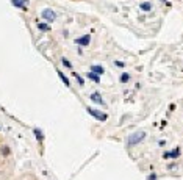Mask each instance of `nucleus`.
<instances>
[{
    "label": "nucleus",
    "instance_id": "7",
    "mask_svg": "<svg viewBox=\"0 0 183 180\" xmlns=\"http://www.w3.org/2000/svg\"><path fill=\"white\" fill-rule=\"evenodd\" d=\"M89 71L94 72V74H97V75H103V74H105V67L100 66V64H93V66L89 67Z\"/></svg>",
    "mask_w": 183,
    "mask_h": 180
},
{
    "label": "nucleus",
    "instance_id": "1",
    "mask_svg": "<svg viewBox=\"0 0 183 180\" xmlns=\"http://www.w3.org/2000/svg\"><path fill=\"white\" fill-rule=\"evenodd\" d=\"M144 138H146V132H135L128 136V140H127V144L128 146H135V144H139L141 141H144Z\"/></svg>",
    "mask_w": 183,
    "mask_h": 180
},
{
    "label": "nucleus",
    "instance_id": "17",
    "mask_svg": "<svg viewBox=\"0 0 183 180\" xmlns=\"http://www.w3.org/2000/svg\"><path fill=\"white\" fill-rule=\"evenodd\" d=\"M114 66H116V67H119V69H124V67H125V63H124V61H117V60H116V61H114Z\"/></svg>",
    "mask_w": 183,
    "mask_h": 180
},
{
    "label": "nucleus",
    "instance_id": "10",
    "mask_svg": "<svg viewBox=\"0 0 183 180\" xmlns=\"http://www.w3.org/2000/svg\"><path fill=\"white\" fill-rule=\"evenodd\" d=\"M163 157L164 158H178L180 157V149H175L174 152H166Z\"/></svg>",
    "mask_w": 183,
    "mask_h": 180
},
{
    "label": "nucleus",
    "instance_id": "15",
    "mask_svg": "<svg viewBox=\"0 0 183 180\" xmlns=\"http://www.w3.org/2000/svg\"><path fill=\"white\" fill-rule=\"evenodd\" d=\"M72 75L75 77V80L78 81V85H80V86H83V85H85V80H83V77H82L80 74H78V72H74V71H72Z\"/></svg>",
    "mask_w": 183,
    "mask_h": 180
},
{
    "label": "nucleus",
    "instance_id": "3",
    "mask_svg": "<svg viewBox=\"0 0 183 180\" xmlns=\"http://www.w3.org/2000/svg\"><path fill=\"white\" fill-rule=\"evenodd\" d=\"M41 17L47 22V24H50V22H55V19H57V13L53 11V9H42L41 11Z\"/></svg>",
    "mask_w": 183,
    "mask_h": 180
},
{
    "label": "nucleus",
    "instance_id": "4",
    "mask_svg": "<svg viewBox=\"0 0 183 180\" xmlns=\"http://www.w3.org/2000/svg\"><path fill=\"white\" fill-rule=\"evenodd\" d=\"M74 43H75L77 46H80V47H88L89 43H91V35H83V36H80V38H75Z\"/></svg>",
    "mask_w": 183,
    "mask_h": 180
},
{
    "label": "nucleus",
    "instance_id": "18",
    "mask_svg": "<svg viewBox=\"0 0 183 180\" xmlns=\"http://www.w3.org/2000/svg\"><path fill=\"white\" fill-rule=\"evenodd\" d=\"M147 180H156V174H150V175L147 177Z\"/></svg>",
    "mask_w": 183,
    "mask_h": 180
},
{
    "label": "nucleus",
    "instance_id": "9",
    "mask_svg": "<svg viewBox=\"0 0 183 180\" xmlns=\"http://www.w3.org/2000/svg\"><path fill=\"white\" fill-rule=\"evenodd\" d=\"M86 77L89 78V80H93L94 83H97V85H100V75H97V74H94V72H86Z\"/></svg>",
    "mask_w": 183,
    "mask_h": 180
},
{
    "label": "nucleus",
    "instance_id": "11",
    "mask_svg": "<svg viewBox=\"0 0 183 180\" xmlns=\"http://www.w3.org/2000/svg\"><path fill=\"white\" fill-rule=\"evenodd\" d=\"M130 78H132V75H130L128 72H122V74H121V77H119V81L122 83V85H125V83H128V81H130Z\"/></svg>",
    "mask_w": 183,
    "mask_h": 180
},
{
    "label": "nucleus",
    "instance_id": "2",
    "mask_svg": "<svg viewBox=\"0 0 183 180\" xmlns=\"http://www.w3.org/2000/svg\"><path fill=\"white\" fill-rule=\"evenodd\" d=\"M86 111L93 116V118H96L97 121H100V122H105V121L108 119V114H107V113H102L100 110H96V108H93V107H86Z\"/></svg>",
    "mask_w": 183,
    "mask_h": 180
},
{
    "label": "nucleus",
    "instance_id": "13",
    "mask_svg": "<svg viewBox=\"0 0 183 180\" xmlns=\"http://www.w3.org/2000/svg\"><path fill=\"white\" fill-rule=\"evenodd\" d=\"M38 28L41 32H49L50 30V25L47 22H38Z\"/></svg>",
    "mask_w": 183,
    "mask_h": 180
},
{
    "label": "nucleus",
    "instance_id": "14",
    "mask_svg": "<svg viewBox=\"0 0 183 180\" xmlns=\"http://www.w3.org/2000/svg\"><path fill=\"white\" fill-rule=\"evenodd\" d=\"M33 133H35V136H36V140H38L39 143H41V141L44 140V133H42L41 130H39V129H33Z\"/></svg>",
    "mask_w": 183,
    "mask_h": 180
},
{
    "label": "nucleus",
    "instance_id": "8",
    "mask_svg": "<svg viewBox=\"0 0 183 180\" xmlns=\"http://www.w3.org/2000/svg\"><path fill=\"white\" fill-rule=\"evenodd\" d=\"M152 8H153L152 2H142V3L139 5V9H141V11H144V13H149V11H152Z\"/></svg>",
    "mask_w": 183,
    "mask_h": 180
},
{
    "label": "nucleus",
    "instance_id": "5",
    "mask_svg": "<svg viewBox=\"0 0 183 180\" xmlns=\"http://www.w3.org/2000/svg\"><path fill=\"white\" fill-rule=\"evenodd\" d=\"M89 99H91V100H93L94 103H97V105H100V107H103V105H105V100H103V99H102V96H100L99 92H93V94H91V96H89Z\"/></svg>",
    "mask_w": 183,
    "mask_h": 180
},
{
    "label": "nucleus",
    "instance_id": "6",
    "mask_svg": "<svg viewBox=\"0 0 183 180\" xmlns=\"http://www.w3.org/2000/svg\"><path fill=\"white\" fill-rule=\"evenodd\" d=\"M11 3L14 5L16 8H19V9L27 11V3H28V0H11Z\"/></svg>",
    "mask_w": 183,
    "mask_h": 180
},
{
    "label": "nucleus",
    "instance_id": "16",
    "mask_svg": "<svg viewBox=\"0 0 183 180\" xmlns=\"http://www.w3.org/2000/svg\"><path fill=\"white\" fill-rule=\"evenodd\" d=\"M61 63H63V66H66L68 69H72V63L68 58H61Z\"/></svg>",
    "mask_w": 183,
    "mask_h": 180
},
{
    "label": "nucleus",
    "instance_id": "12",
    "mask_svg": "<svg viewBox=\"0 0 183 180\" xmlns=\"http://www.w3.org/2000/svg\"><path fill=\"white\" fill-rule=\"evenodd\" d=\"M57 74H58V77H60V78L63 80V83H64V85H66V86L69 88V86H71V81H69V78H68L66 75H64V74H63V72L60 71V69H58V71H57Z\"/></svg>",
    "mask_w": 183,
    "mask_h": 180
}]
</instances>
